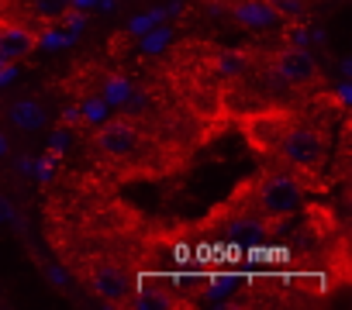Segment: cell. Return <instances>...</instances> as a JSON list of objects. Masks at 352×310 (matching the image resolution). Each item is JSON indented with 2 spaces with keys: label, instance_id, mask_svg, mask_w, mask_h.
<instances>
[{
  "label": "cell",
  "instance_id": "cell-7",
  "mask_svg": "<svg viewBox=\"0 0 352 310\" xmlns=\"http://www.w3.org/2000/svg\"><path fill=\"white\" fill-rule=\"evenodd\" d=\"M35 45H38V35L35 32H28V28L8 21V18H0V59H4V62L28 59L35 52Z\"/></svg>",
  "mask_w": 352,
  "mask_h": 310
},
{
  "label": "cell",
  "instance_id": "cell-3",
  "mask_svg": "<svg viewBox=\"0 0 352 310\" xmlns=\"http://www.w3.org/2000/svg\"><path fill=\"white\" fill-rule=\"evenodd\" d=\"M94 159L100 166V176L114 187L124 183H145V180H166L176 176L197 145H190L184 134H176L155 117L121 110L114 117H104L90 138Z\"/></svg>",
  "mask_w": 352,
  "mask_h": 310
},
{
  "label": "cell",
  "instance_id": "cell-1",
  "mask_svg": "<svg viewBox=\"0 0 352 310\" xmlns=\"http://www.w3.org/2000/svg\"><path fill=\"white\" fill-rule=\"evenodd\" d=\"M45 238L63 269L107 307L138 303L142 279L166 248V235L104 176L66 173L42 207Z\"/></svg>",
  "mask_w": 352,
  "mask_h": 310
},
{
  "label": "cell",
  "instance_id": "cell-6",
  "mask_svg": "<svg viewBox=\"0 0 352 310\" xmlns=\"http://www.w3.org/2000/svg\"><path fill=\"white\" fill-rule=\"evenodd\" d=\"M76 0H0V18H8L38 38L69 18Z\"/></svg>",
  "mask_w": 352,
  "mask_h": 310
},
{
  "label": "cell",
  "instance_id": "cell-9",
  "mask_svg": "<svg viewBox=\"0 0 352 310\" xmlns=\"http://www.w3.org/2000/svg\"><path fill=\"white\" fill-rule=\"evenodd\" d=\"M270 8V14L276 21H287V25H297L311 14V0H263Z\"/></svg>",
  "mask_w": 352,
  "mask_h": 310
},
{
  "label": "cell",
  "instance_id": "cell-4",
  "mask_svg": "<svg viewBox=\"0 0 352 310\" xmlns=\"http://www.w3.org/2000/svg\"><path fill=\"white\" fill-rule=\"evenodd\" d=\"M304 197H307V190L297 180H290L276 169H263L259 176L242 180L225 197V204L249 214V217H259V221L280 228V224H287L290 217H297L304 211Z\"/></svg>",
  "mask_w": 352,
  "mask_h": 310
},
{
  "label": "cell",
  "instance_id": "cell-11",
  "mask_svg": "<svg viewBox=\"0 0 352 310\" xmlns=\"http://www.w3.org/2000/svg\"><path fill=\"white\" fill-rule=\"evenodd\" d=\"M8 148V141H4V134H0V152H4Z\"/></svg>",
  "mask_w": 352,
  "mask_h": 310
},
{
  "label": "cell",
  "instance_id": "cell-8",
  "mask_svg": "<svg viewBox=\"0 0 352 310\" xmlns=\"http://www.w3.org/2000/svg\"><path fill=\"white\" fill-rule=\"evenodd\" d=\"M8 117H11V124L18 128V131H38L49 117H45V107L38 104V100H14L11 107H8Z\"/></svg>",
  "mask_w": 352,
  "mask_h": 310
},
{
  "label": "cell",
  "instance_id": "cell-5",
  "mask_svg": "<svg viewBox=\"0 0 352 310\" xmlns=\"http://www.w3.org/2000/svg\"><path fill=\"white\" fill-rule=\"evenodd\" d=\"M266 62L276 73V80L283 83V90L304 93V97L318 93V86H321V66H318V59L307 49H300V45H280V49L266 52Z\"/></svg>",
  "mask_w": 352,
  "mask_h": 310
},
{
  "label": "cell",
  "instance_id": "cell-2",
  "mask_svg": "<svg viewBox=\"0 0 352 310\" xmlns=\"http://www.w3.org/2000/svg\"><path fill=\"white\" fill-rule=\"evenodd\" d=\"M242 138L249 141L252 155L263 169H276L297 180L307 193L328 190V163H331V141L328 131L294 104H263L252 110L235 114Z\"/></svg>",
  "mask_w": 352,
  "mask_h": 310
},
{
  "label": "cell",
  "instance_id": "cell-10",
  "mask_svg": "<svg viewBox=\"0 0 352 310\" xmlns=\"http://www.w3.org/2000/svg\"><path fill=\"white\" fill-rule=\"evenodd\" d=\"M204 4H211V8H221V4H228V0H204Z\"/></svg>",
  "mask_w": 352,
  "mask_h": 310
}]
</instances>
